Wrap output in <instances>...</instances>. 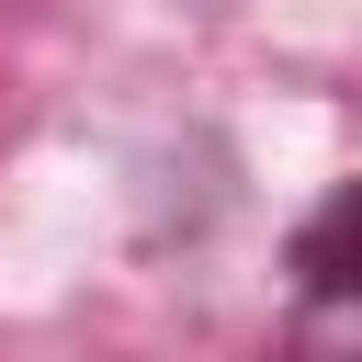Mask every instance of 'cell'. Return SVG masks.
Wrapping results in <instances>:
<instances>
[{
	"instance_id": "6da1fadb",
	"label": "cell",
	"mask_w": 362,
	"mask_h": 362,
	"mask_svg": "<svg viewBox=\"0 0 362 362\" xmlns=\"http://www.w3.org/2000/svg\"><path fill=\"white\" fill-rule=\"evenodd\" d=\"M351 238H362V181H339L305 226H294V294L328 317V305H351Z\"/></svg>"
}]
</instances>
